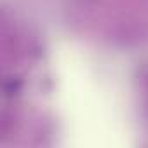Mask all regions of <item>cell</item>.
<instances>
[{
	"mask_svg": "<svg viewBox=\"0 0 148 148\" xmlns=\"http://www.w3.org/2000/svg\"><path fill=\"white\" fill-rule=\"evenodd\" d=\"M19 87H21V82L19 80H7L5 84H4V92L7 94V96H12V94H18V91H19Z\"/></svg>",
	"mask_w": 148,
	"mask_h": 148,
	"instance_id": "obj_1",
	"label": "cell"
}]
</instances>
